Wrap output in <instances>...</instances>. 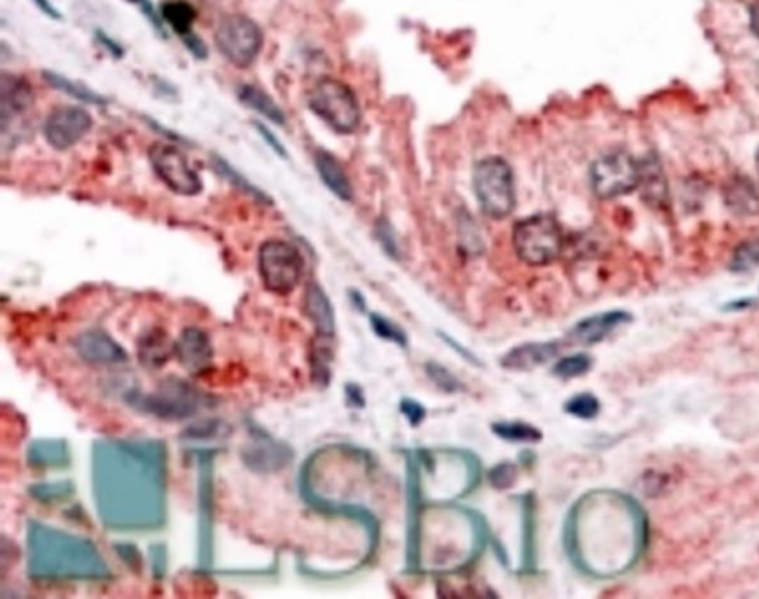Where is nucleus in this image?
<instances>
[{
    "label": "nucleus",
    "mask_w": 759,
    "mask_h": 599,
    "mask_svg": "<svg viewBox=\"0 0 759 599\" xmlns=\"http://www.w3.org/2000/svg\"><path fill=\"white\" fill-rule=\"evenodd\" d=\"M370 327L373 333L377 337H380L384 342H390L396 344L399 347H407L410 344V337H408L407 331L396 324L392 319L387 316L380 315V313H371L370 315Z\"/></svg>",
    "instance_id": "obj_30"
},
{
    "label": "nucleus",
    "mask_w": 759,
    "mask_h": 599,
    "mask_svg": "<svg viewBox=\"0 0 759 599\" xmlns=\"http://www.w3.org/2000/svg\"><path fill=\"white\" fill-rule=\"evenodd\" d=\"M491 432L512 444H537L543 441V432L537 426L525 422H496L491 425Z\"/></svg>",
    "instance_id": "obj_25"
},
{
    "label": "nucleus",
    "mask_w": 759,
    "mask_h": 599,
    "mask_svg": "<svg viewBox=\"0 0 759 599\" xmlns=\"http://www.w3.org/2000/svg\"><path fill=\"white\" fill-rule=\"evenodd\" d=\"M561 352V343L549 342L522 343L512 347L500 359V365L509 371H531L555 359Z\"/></svg>",
    "instance_id": "obj_14"
},
{
    "label": "nucleus",
    "mask_w": 759,
    "mask_h": 599,
    "mask_svg": "<svg viewBox=\"0 0 759 599\" xmlns=\"http://www.w3.org/2000/svg\"><path fill=\"white\" fill-rule=\"evenodd\" d=\"M175 344L165 331L152 330L138 342V359L147 370H161L171 358Z\"/></svg>",
    "instance_id": "obj_21"
},
{
    "label": "nucleus",
    "mask_w": 759,
    "mask_h": 599,
    "mask_svg": "<svg viewBox=\"0 0 759 599\" xmlns=\"http://www.w3.org/2000/svg\"><path fill=\"white\" fill-rule=\"evenodd\" d=\"M97 39H98V42H100L101 45H103L104 48H106L107 51H109L110 54L113 55V57L115 58L124 57V48H122V46L119 45V43L116 42L115 39H112L110 38L109 35H106V33L101 32V30H98Z\"/></svg>",
    "instance_id": "obj_41"
},
{
    "label": "nucleus",
    "mask_w": 759,
    "mask_h": 599,
    "mask_svg": "<svg viewBox=\"0 0 759 599\" xmlns=\"http://www.w3.org/2000/svg\"><path fill=\"white\" fill-rule=\"evenodd\" d=\"M181 39H183L186 48L189 49L196 58H199V60H205V58L208 57L207 45H205L202 39H199L198 35H195V33L192 32L189 33V35L183 36Z\"/></svg>",
    "instance_id": "obj_40"
},
{
    "label": "nucleus",
    "mask_w": 759,
    "mask_h": 599,
    "mask_svg": "<svg viewBox=\"0 0 759 599\" xmlns=\"http://www.w3.org/2000/svg\"><path fill=\"white\" fill-rule=\"evenodd\" d=\"M633 316L626 310H608V312L595 313L588 318L580 319L570 331L568 340L582 346H593L604 342L608 336L631 324Z\"/></svg>",
    "instance_id": "obj_12"
},
{
    "label": "nucleus",
    "mask_w": 759,
    "mask_h": 599,
    "mask_svg": "<svg viewBox=\"0 0 759 599\" xmlns=\"http://www.w3.org/2000/svg\"><path fill=\"white\" fill-rule=\"evenodd\" d=\"M439 339L442 340L447 346H450L451 349L454 350V352L459 353L460 356L464 359V361L469 362V364L475 365V367H481L482 362L479 361L478 356L475 355V353L470 352L467 347H464L462 343L457 342L456 339H453V337L448 336V334L445 333H438Z\"/></svg>",
    "instance_id": "obj_38"
},
{
    "label": "nucleus",
    "mask_w": 759,
    "mask_h": 599,
    "mask_svg": "<svg viewBox=\"0 0 759 599\" xmlns=\"http://www.w3.org/2000/svg\"><path fill=\"white\" fill-rule=\"evenodd\" d=\"M349 299L352 301V306L355 307L358 312L364 313L365 310H367V301H365L364 296H362L359 291H349Z\"/></svg>",
    "instance_id": "obj_44"
},
{
    "label": "nucleus",
    "mask_w": 759,
    "mask_h": 599,
    "mask_svg": "<svg viewBox=\"0 0 759 599\" xmlns=\"http://www.w3.org/2000/svg\"><path fill=\"white\" fill-rule=\"evenodd\" d=\"M522 516V552L519 573H537V499L534 493L518 497Z\"/></svg>",
    "instance_id": "obj_16"
},
{
    "label": "nucleus",
    "mask_w": 759,
    "mask_h": 599,
    "mask_svg": "<svg viewBox=\"0 0 759 599\" xmlns=\"http://www.w3.org/2000/svg\"><path fill=\"white\" fill-rule=\"evenodd\" d=\"M593 367V358L588 353H573L558 359L552 367V374L556 379L573 380L585 376Z\"/></svg>",
    "instance_id": "obj_29"
},
{
    "label": "nucleus",
    "mask_w": 759,
    "mask_h": 599,
    "mask_svg": "<svg viewBox=\"0 0 759 599\" xmlns=\"http://www.w3.org/2000/svg\"><path fill=\"white\" fill-rule=\"evenodd\" d=\"M405 473H407V551L405 570L410 574L420 573V522L423 514L422 471L414 451L405 453Z\"/></svg>",
    "instance_id": "obj_10"
},
{
    "label": "nucleus",
    "mask_w": 759,
    "mask_h": 599,
    "mask_svg": "<svg viewBox=\"0 0 759 599\" xmlns=\"http://www.w3.org/2000/svg\"><path fill=\"white\" fill-rule=\"evenodd\" d=\"M757 165H758V174H759V150H758V155H757Z\"/></svg>",
    "instance_id": "obj_48"
},
{
    "label": "nucleus",
    "mask_w": 759,
    "mask_h": 599,
    "mask_svg": "<svg viewBox=\"0 0 759 599\" xmlns=\"http://www.w3.org/2000/svg\"><path fill=\"white\" fill-rule=\"evenodd\" d=\"M759 266V238L745 242L734 251L731 258V270L733 272H749Z\"/></svg>",
    "instance_id": "obj_34"
},
{
    "label": "nucleus",
    "mask_w": 759,
    "mask_h": 599,
    "mask_svg": "<svg viewBox=\"0 0 759 599\" xmlns=\"http://www.w3.org/2000/svg\"><path fill=\"white\" fill-rule=\"evenodd\" d=\"M513 247L524 263L546 266L561 256L564 250L561 224L548 214L525 218L513 230Z\"/></svg>",
    "instance_id": "obj_2"
},
{
    "label": "nucleus",
    "mask_w": 759,
    "mask_h": 599,
    "mask_svg": "<svg viewBox=\"0 0 759 599\" xmlns=\"http://www.w3.org/2000/svg\"><path fill=\"white\" fill-rule=\"evenodd\" d=\"M568 416L580 420H593L601 413V402L591 392L577 393L564 404Z\"/></svg>",
    "instance_id": "obj_31"
},
{
    "label": "nucleus",
    "mask_w": 759,
    "mask_h": 599,
    "mask_svg": "<svg viewBox=\"0 0 759 599\" xmlns=\"http://www.w3.org/2000/svg\"><path fill=\"white\" fill-rule=\"evenodd\" d=\"M174 352L177 353L181 367L192 376H202L207 373L214 358L210 337L199 328L184 330L175 343Z\"/></svg>",
    "instance_id": "obj_13"
},
{
    "label": "nucleus",
    "mask_w": 759,
    "mask_h": 599,
    "mask_svg": "<svg viewBox=\"0 0 759 599\" xmlns=\"http://www.w3.org/2000/svg\"><path fill=\"white\" fill-rule=\"evenodd\" d=\"M132 407L144 414L165 420H180L195 414L208 404L207 398L181 379H165L152 395H128Z\"/></svg>",
    "instance_id": "obj_6"
},
{
    "label": "nucleus",
    "mask_w": 759,
    "mask_h": 599,
    "mask_svg": "<svg viewBox=\"0 0 759 599\" xmlns=\"http://www.w3.org/2000/svg\"><path fill=\"white\" fill-rule=\"evenodd\" d=\"M518 479V468L513 462H500L488 472V481L494 490L505 491L512 488Z\"/></svg>",
    "instance_id": "obj_35"
},
{
    "label": "nucleus",
    "mask_w": 759,
    "mask_h": 599,
    "mask_svg": "<svg viewBox=\"0 0 759 599\" xmlns=\"http://www.w3.org/2000/svg\"><path fill=\"white\" fill-rule=\"evenodd\" d=\"M519 463H521L522 466H531L536 463V454L533 453V451L530 450H524L521 454H519Z\"/></svg>",
    "instance_id": "obj_45"
},
{
    "label": "nucleus",
    "mask_w": 759,
    "mask_h": 599,
    "mask_svg": "<svg viewBox=\"0 0 759 599\" xmlns=\"http://www.w3.org/2000/svg\"><path fill=\"white\" fill-rule=\"evenodd\" d=\"M473 186L482 211L494 220L512 214L516 204L515 183L509 164L502 158H487L473 172Z\"/></svg>",
    "instance_id": "obj_4"
},
{
    "label": "nucleus",
    "mask_w": 759,
    "mask_h": 599,
    "mask_svg": "<svg viewBox=\"0 0 759 599\" xmlns=\"http://www.w3.org/2000/svg\"><path fill=\"white\" fill-rule=\"evenodd\" d=\"M258 272L267 291L288 296L303 278L304 258L290 242L270 239L258 251Z\"/></svg>",
    "instance_id": "obj_5"
},
{
    "label": "nucleus",
    "mask_w": 759,
    "mask_h": 599,
    "mask_svg": "<svg viewBox=\"0 0 759 599\" xmlns=\"http://www.w3.org/2000/svg\"><path fill=\"white\" fill-rule=\"evenodd\" d=\"M315 167L325 186L338 199L350 201L353 198L352 184L336 156L331 155L327 150H318L315 153Z\"/></svg>",
    "instance_id": "obj_20"
},
{
    "label": "nucleus",
    "mask_w": 759,
    "mask_h": 599,
    "mask_svg": "<svg viewBox=\"0 0 759 599\" xmlns=\"http://www.w3.org/2000/svg\"><path fill=\"white\" fill-rule=\"evenodd\" d=\"M70 487H72V484L67 485V487H63V484H57V485H38V488H35V490H41L46 491V494H41V499H45V497H48L46 500H54L52 497H60V496H67V494L70 493Z\"/></svg>",
    "instance_id": "obj_42"
},
{
    "label": "nucleus",
    "mask_w": 759,
    "mask_h": 599,
    "mask_svg": "<svg viewBox=\"0 0 759 599\" xmlns=\"http://www.w3.org/2000/svg\"><path fill=\"white\" fill-rule=\"evenodd\" d=\"M149 159L155 174L177 195L196 196L204 190L198 171L178 147L169 143L153 144Z\"/></svg>",
    "instance_id": "obj_9"
},
{
    "label": "nucleus",
    "mask_w": 759,
    "mask_h": 599,
    "mask_svg": "<svg viewBox=\"0 0 759 599\" xmlns=\"http://www.w3.org/2000/svg\"><path fill=\"white\" fill-rule=\"evenodd\" d=\"M43 79H45L52 88L58 89V91L61 92H66L70 97L76 98V100L79 101H84L86 104H95V106H104V104H107V100L103 95L92 91L91 88L81 84V82L72 81V79L66 78V76L51 72V70H45V72H43Z\"/></svg>",
    "instance_id": "obj_26"
},
{
    "label": "nucleus",
    "mask_w": 759,
    "mask_h": 599,
    "mask_svg": "<svg viewBox=\"0 0 759 599\" xmlns=\"http://www.w3.org/2000/svg\"><path fill=\"white\" fill-rule=\"evenodd\" d=\"M399 411H401L402 416H404V419L407 420L411 428H419L424 420H426V407H424L422 402L417 401V399L402 398L401 402H399Z\"/></svg>",
    "instance_id": "obj_36"
},
{
    "label": "nucleus",
    "mask_w": 759,
    "mask_h": 599,
    "mask_svg": "<svg viewBox=\"0 0 759 599\" xmlns=\"http://www.w3.org/2000/svg\"><path fill=\"white\" fill-rule=\"evenodd\" d=\"M344 395H346V402L350 408H356V410H362L367 404L365 399L364 389L356 383H347L344 386Z\"/></svg>",
    "instance_id": "obj_39"
},
{
    "label": "nucleus",
    "mask_w": 759,
    "mask_h": 599,
    "mask_svg": "<svg viewBox=\"0 0 759 599\" xmlns=\"http://www.w3.org/2000/svg\"><path fill=\"white\" fill-rule=\"evenodd\" d=\"M309 107L338 134H350L361 124V109L352 89L337 79H321L309 92Z\"/></svg>",
    "instance_id": "obj_3"
},
{
    "label": "nucleus",
    "mask_w": 759,
    "mask_h": 599,
    "mask_svg": "<svg viewBox=\"0 0 759 599\" xmlns=\"http://www.w3.org/2000/svg\"><path fill=\"white\" fill-rule=\"evenodd\" d=\"M591 181L593 192L599 198L628 195L639 186L641 164L629 153H608L593 164Z\"/></svg>",
    "instance_id": "obj_8"
},
{
    "label": "nucleus",
    "mask_w": 759,
    "mask_h": 599,
    "mask_svg": "<svg viewBox=\"0 0 759 599\" xmlns=\"http://www.w3.org/2000/svg\"><path fill=\"white\" fill-rule=\"evenodd\" d=\"M725 202L734 214L754 217L759 214V195L751 181L736 177L724 190Z\"/></svg>",
    "instance_id": "obj_22"
},
{
    "label": "nucleus",
    "mask_w": 759,
    "mask_h": 599,
    "mask_svg": "<svg viewBox=\"0 0 759 599\" xmlns=\"http://www.w3.org/2000/svg\"><path fill=\"white\" fill-rule=\"evenodd\" d=\"M33 101L32 88L23 79L3 73L0 81V112L2 125L5 127L9 119L26 112Z\"/></svg>",
    "instance_id": "obj_19"
},
{
    "label": "nucleus",
    "mask_w": 759,
    "mask_h": 599,
    "mask_svg": "<svg viewBox=\"0 0 759 599\" xmlns=\"http://www.w3.org/2000/svg\"><path fill=\"white\" fill-rule=\"evenodd\" d=\"M92 127V116L82 107H57L49 113L43 134L55 150H67L78 144Z\"/></svg>",
    "instance_id": "obj_11"
},
{
    "label": "nucleus",
    "mask_w": 759,
    "mask_h": 599,
    "mask_svg": "<svg viewBox=\"0 0 759 599\" xmlns=\"http://www.w3.org/2000/svg\"><path fill=\"white\" fill-rule=\"evenodd\" d=\"M751 27L752 32H754L759 39V2L757 5L752 6L751 9Z\"/></svg>",
    "instance_id": "obj_46"
},
{
    "label": "nucleus",
    "mask_w": 759,
    "mask_h": 599,
    "mask_svg": "<svg viewBox=\"0 0 759 599\" xmlns=\"http://www.w3.org/2000/svg\"><path fill=\"white\" fill-rule=\"evenodd\" d=\"M334 359L333 339L318 336L312 352L313 382L321 387L330 385L331 362Z\"/></svg>",
    "instance_id": "obj_28"
},
{
    "label": "nucleus",
    "mask_w": 759,
    "mask_h": 599,
    "mask_svg": "<svg viewBox=\"0 0 759 599\" xmlns=\"http://www.w3.org/2000/svg\"><path fill=\"white\" fill-rule=\"evenodd\" d=\"M424 373H426L427 379L444 393H450V395H453V393L460 392V390L464 389L463 383L460 382L459 377L454 376L447 367L439 364V362L427 361L426 364H424Z\"/></svg>",
    "instance_id": "obj_32"
},
{
    "label": "nucleus",
    "mask_w": 759,
    "mask_h": 599,
    "mask_svg": "<svg viewBox=\"0 0 759 599\" xmlns=\"http://www.w3.org/2000/svg\"><path fill=\"white\" fill-rule=\"evenodd\" d=\"M665 181H663L662 171H660L659 165L654 162H647V164H641V181L639 186H644L645 196H647L650 202H659L665 198V187H663Z\"/></svg>",
    "instance_id": "obj_33"
},
{
    "label": "nucleus",
    "mask_w": 759,
    "mask_h": 599,
    "mask_svg": "<svg viewBox=\"0 0 759 599\" xmlns=\"http://www.w3.org/2000/svg\"><path fill=\"white\" fill-rule=\"evenodd\" d=\"M254 125L255 128H257L258 134H260L261 137L264 138V141L269 144L270 149H272L273 152L279 156V158L287 159L288 152L287 149H285L284 144L281 143V140H279V138L276 137V135L273 134V132L270 131L266 125L261 124V122H255Z\"/></svg>",
    "instance_id": "obj_37"
},
{
    "label": "nucleus",
    "mask_w": 759,
    "mask_h": 599,
    "mask_svg": "<svg viewBox=\"0 0 759 599\" xmlns=\"http://www.w3.org/2000/svg\"><path fill=\"white\" fill-rule=\"evenodd\" d=\"M212 167H214V170L217 171L224 180L229 181L233 187L241 190L245 195L250 196V198L255 199L257 202H261V204L272 205V199H270V196L261 192V190L258 189V187H255L250 180H247L241 172L236 171L229 162L224 161L220 156H214V158H212Z\"/></svg>",
    "instance_id": "obj_27"
},
{
    "label": "nucleus",
    "mask_w": 759,
    "mask_h": 599,
    "mask_svg": "<svg viewBox=\"0 0 759 599\" xmlns=\"http://www.w3.org/2000/svg\"><path fill=\"white\" fill-rule=\"evenodd\" d=\"M244 457L245 463L254 471L272 472L287 466L293 453L285 445H276L267 439L257 438L254 444H248L245 448Z\"/></svg>",
    "instance_id": "obj_18"
},
{
    "label": "nucleus",
    "mask_w": 759,
    "mask_h": 599,
    "mask_svg": "<svg viewBox=\"0 0 759 599\" xmlns=\"http://www.w3.org/2000/svg\"><path fill=\"white\" fill-rule=\"evenodd\" d=\"M215 45L230 64L245 69L257 60L263 48V32L247 15H226L215 29Z\"/></svg>",
    "instance_id": "obj_7"
},
{
    "label": "nucleus",
    "mask_w": 759,
    "mask_h": 599,
    "mask_svg": "<svg viewBox=\"0 0 759 599\" xmlns=\"http://www.w3.org/2000/svg\"><path fill=\"white\" fill-rule=\"evenodd\" d=\"M33 3L41 9V12H43L46 17L52 18V20H61V14L58 12V9L52 5L51 0H33Z\"/></svg>",
    "instance_id": "obj_43"
},
{
    "label": "nucleus",
    "mask_w": 759,
    "mask_h": 599,
    "mask_svg": "<svg viewBox=\"0 0 759 599\" xmlns=\"http://www.w3.org/2000/svg\"><path fill=\"white\" fill-rule=\"evenodd\" d=\"M752 306H754V300H740L733 303L734 310H745Z\"/></svg>",
    "instance_id": "obj_47"
},
{
    "label": "nucleus",
    "mask_w": 759,
    "mask_h": 599,
    "mask_svg": "<svg viewBox=\"0 0 759 599\" xmlns=\"http://www.w3.org/2000/svg\"><path fill=\"white\" fill-rule=\"evenodd\" d=\"M304 312L315 325L316 333L321 337L336 336V313L325 291L316 282H310L304 293Z\"/></svg>",
    "instance_id": "obj_17"
},
{
    "label": "nucleus",
    "mask_w": 759,
    "mask_h": 599,
    "mask_svg": "<svg viewBox=\"0 0 759 599\" xmlns=\"http://www.w3.org/2000/svg\"><path fill=\"white\" fill-rule=\"evenodd\" d=\"M650 522L641 503L617 490H595L568 512L564 548L577 571L608 580L629 573L644 558Z\"/></svg>",
    "instance_id": "obj_1"
},
{
    "label": "nucleus",
    "mask_w": 759,
    "mask_h": 599,
    "mask_svg": "<svg viewBox=\"0 0 759 599\" xmlns=\"http://www.w3.org/2000/svg\"><path fill=\"white\" fill-rule=\"evenodd\" d=\"M76 352L89 364H122L127 352L103 331H86L75 340Z\"/></svg>",
    "instance_id": "obj_15"
},
{
    "label": "nucleus",
    "mask_w": 759,
    "mask_h": 599,
    "mask_svg": "<svg viewBox=\"0 0 759 599\" xmlns=\"http://www.w3.org/2000/svg\"><path fill=\"white\" fill-rule=\"evenodd\" d=\"M161 17L167 26L183 38V36L193 32L192 27L196 20V11L186 0H169L162 5Z\"/></svg>",
    "instance_id": "obj_24"
},
{
    "label": "nucleus",
    "mask_w": 759,
    "mask_h": 599,
    "mask_svg": "<svg viewBox=\"0 0 759 599\" xmlns=\"http://www.w3.org/2000/svg\"><path fill=\"white\" fill-rule=\"evenodd\" d=\"M239 100L245 104V106L253 109L258 115L264 116V118L272 121L276 125L285 124V115L282 112L281 107L275 103L272 97L267 94L263 89L258 88L255 85H244L239 88Z\"/></svg>",
    "instance_id": "obj_23"
}]
</instances>
